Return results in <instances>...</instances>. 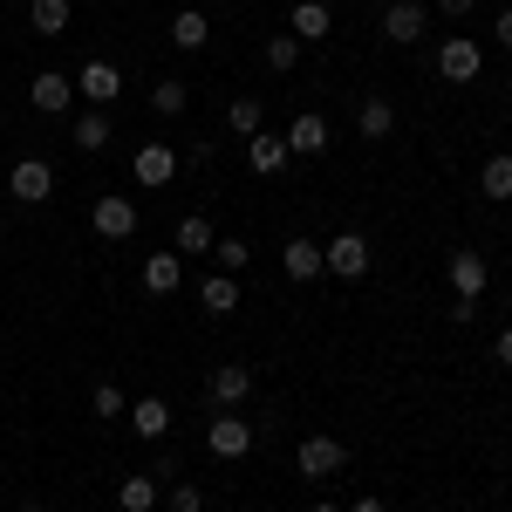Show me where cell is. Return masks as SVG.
Returning a JSON list of instances; mask_svg holds the SVG:
<instances>
[{"instance_id":"e0dca14e","label":"cell","mask_w":512,"mask_h":512,"mask_svg":"<svg viewBox=\"0 0 512 512\" xmlns=\"http://www.w3.org/2000/svg\"><path fill=\"white\" fill-rule=\"evenodd\" d=\"M198 308H205V315H233V308H239V280L212 267V274L198 280Z\"/></svg>"},{"instance_id":"e575fe53","label":"cell","mask_w":512,"mask_h":512,"mask_svg":"<svg viewBox=\"0 0 512 512\" xmlns=\"http://www.w3.org/2000/svg\"><path fill=\"white\" fill-rule=\"evenodd\" d=\"M492 41H499V48H512V7L499 14V21H492Z\"/></svg>"},{"instance_id":"d590c367","label":"cell","mask_w":512,"mask_h":512,"mask_svg":"<svg viewBox=\"0 0 512 512\" xmlns=\"http://www.w3.org/2000/svg\"><path fill=\"white\" fill-rule=\"evenodd\" d=\"M349 512H390V506H383V499H355Z\"/></svg>"},{"instance_id":"836d02e7","label":"cell","mask_w":512,"mask_h":512,"mask_svg":"<svg viewBox=\"0 0 512 512\" xmlns=\"http://www.w3.org/2000/svg\"><path fill=\"white\" fill-rule=\"evenodd\" d=\"M492 362H499V369H512V328H499V342H492Z\"/></svg>"},{"instance_id":"9a60e30c","label":"cell","mask_w":512,"mask_h":512,"mask_svg":"<svg viewBox=\"0 0 512 512\" xmlns=\"http://www.w3.org/2000/svg\"><path fill=\"white\" fill-rule=\"evenodd\" d=\"M246 164H253L260 178H280V171L294 164V151H287V137H274V130H260V137H246Z\"/></svg>"},{"instance_id":"3957f363","label":"cell","mask_w":512,"mask_h":512,"mask_svg":"<svg viewBox=\"0 0 512 512\" xmlns=\"http://www.w3.org/2000/svg\"><path fill=\"white\" fill-rule=\"evenodd\" d=\"M178 171H185V158H178L171 144H137V158H130V178H137L144 192H164Z\"/></svg>"},{"instance_id":"f1b7e54d","label":"cell","mask_w":512,"mask_h":512,"mask_svg":"<svg viewBox=\"0 0 512 512\" xmlns=\"http://www.w3.org/2000/svg\"><path fill=\"white\" fill-rule=\"evenodd\" d=\"M212 260H219V274H239V267L253 260V246H246L239 233H226V239H212Z\"/></svg>"},{"instance_id":"5bb4252c","label":"cell","mask_w":512,"mask_h":512,"mask_svg":"<svg viewBox=\"0 0 512 512\" xmlns=\"http://www.w3.org/2000/svg\"><path fill=\"white\" fill-rule=\"evenodd\" d=\"M287 151H294V158H321V151H328V117H321V110H301V117L287 123Z\"/></svg>"},{"instance_id":"8fae6325","label":"cell","mask_w":512,"mask_h":512,"mask_svg":"<svg viewBox=\"0 0 512 512\" xmlns=\"http://www.w3.org/2000/svg\"><path fill=\"white\" fill-rule=\"evenodd\" d=\"M205 396H212V410H239V403L253 396V369L219 362V369H212V383H205Z\"/></svg>"},{"instance_id":"9c48e42d","label":"cell","mask_w":512,"mask_h":512,"mask_svg":"<svg viewBox=\"0 0 512 512\" xmlns=\"http://www.w3.org/2000/svg\"><path fill=\"white\" fill-rule=\"evenodd\" d=\"M89 226H96L103 239H130V233H137V205L117 198V192H103L96 205H89Z\"/></svg>"},{"instance_id":"5b68a950","label":"cell","mask_w":512,"mask_h":512,"mask_svg":"<svg viewBox=\"0 0 512 512\" xmlns=\"http://www.w3.org/2000/svg\"><path fill=\"white\" fill-rule=\"evenodd\" d=\"M424 28H431V7L424 0H390L383 7V41H396V48L424 41Z\"/></svg>"},{"instance_id":"74e56055","label":"cell","mask_w":512,"mask_h":512,"mask_svg":"<svg viewBox=\"0 0 512 512\" xmlns=\"http://www.w3.org/2000/svg\"><path fill=\"white\" fill-rule=\"evenodd\" d=\"M21 512H48V506H21Z\"/></svg>"},{"instance_id":"7402d4cb","label":"cell","mask_w":512,"mask_h":512,"mask_svg":"<svg viewBox=\"0 0 512 512\" xmlns=\"http://www.w3.org/2000/svg\"><path fill=\"white\" fill-rule=\"evenodd\" d=\"M28 21H35V35H62L76 21V0H28Z\"/></svg>"},{"instance_id":"ba28073f","label":"cell","mask_w":512,"mask_h":512,"mask_svg":"<svg viewBox=\"0 0 512 512\" xmlns=\"http://www.w3.org/2000/svg\"><path fill=\"white\" fill-rule=\"evenodd\" d=\"M28 103H35L41 117H62V110L76 103V76H62V69H41V76L28 82Z\"/></svg>"},{"instance_id":"277c9868","label":"cell","mask_w":512,"mask_h":512,"mask_svg":"<svg viewBox=\"0 0 512 512\" xmlns=\"http://www.w3.org/2000/svg\"><path fill=\"white\" fill-rule=\"evenodd\" d=\"M294 465H301V478H335L349 465V444H342V437H301Z\"/></svg>"},{"instance_id":"cb8c5ba5","label":"cell","mask_w":512,"mask_h":512,"mask_svg":"<svg viewBox=\"0 0 512 512\" xmlns=\"http://www.w3.org/2000/svg\"><path fill=\"white\" fill-rule=\"evenodd\" d=\"M478 185H485V198H499V205H506V198H512V151H492L485 171H478Z\"/></svg>"},{"instance_id":"f546056e","label":"cell","mask_w":512,"mask_h":512,"mask_svg":"<svg viewBox=\"0 0 512 512\" xmlns=\"http://www.w3.org/2000/svg\"><path fill=\"white\" fill-rule=\"evenodd\" d=\"M260 55H267V69H274V76H287V69L301 62V41H294V35H274L267 48H260Z\"/></svg>"},{"instance_id":"1f68e13d","label":"cell","mask_w":512,"mask_h":512,"mask_svg":"<svg viewBox=\"0 0 512 512\" xmlns=\"http://www.w3.org/2000/svg\"><path fill=\"white\" fill-rule=\"evenodd\" d=\"M171 512H205V492H198V485H185V478H178V485H171Z\"/></svg>"},{"instance_id":"44dd1931","label":"cell","mask_w":512,"mask_h":512,"mask_svg":"<svg viewBox=\"0 0 512 512\" xmlns=\"http://www.w3.org/2000/svg\"><path fill=\"white\" fill-rule=\"evenodd\" d=\"M144 287H151V294H178V287H185V260H178V253H151V260H144Z\"/></svg>"},{"instance_id":"8d00e7d4","label":"cell","mask_w":512,"mask_h":512,"mask_svg":"<svg viewBox=\"0 0 512 512\" xmlns=\"http://www.w3.org/2000/svg\"><path fill=\"white\" fill-rule=\"evenodd\" d=\"M308 512H342V506H335V499H315V506H308Z\"/></svg>"},{"instance_id":"484cf974","label":"cell","mask_w":512,"mask_h":512,"mask_svg":"<svg viewBox=\"0 0 512 512\" xmlns=\"http://www.w3.org/2000/svg\"><path fill=\"white\" fill-rule=\"evenodd\" d=\"M185 103H192V89H185L178 76H158V89H151V110H158V117H185Z\"/></svg>"},{"instance_id":"4fadbf2b","label":"cell","mask_w":512,"mask_h":512,"mask_svg":"<svg viewBox=\"0 0 512 512\" xmlns=\"http://www.w3.org/2000/svg\"><path fill=\"white\" fill-rule=\"evenodd\" d=\"M444 274H451V294H458V301H478V294L492 287V267H485L478 253H451Z\"/></svg>"},{"instance_id":"d6a6232c","label":"cell","mask_w":512,"mask_h":512,"mask_svg":"<svg viewBox=\"0 0 512 512\" xmlns=\"http://www.w3.org/2000/svg\"><path fill=\"white\" fill-rule=\"evenodd\" d=\"M472 7H478V0H437V14H444V21H465Z\"/></svg>"},{"instance_id":"4316f807","label":"cell","mask_w":512,"mask_h":512,"mask_svg":"<svg viewBox=\"0 0 512 512\" xmlns=\"http://www.w3.org/2000/svg\"><path fill=\"white\" fill-rule=\"evenodd\" d=\"M226 123H233L239 137H260V123H267V103H260V96H233V110H226Z\"/></svg>"},{"instance_id":"6da1fadb","label":"cell","mask_w":512,"mask_h":512,"mask_svg":"<svg viewBox=\"0 0 512 512\" xmlns=\"http://www.w3.org/2000/svg\"><path fill=\"white\" fill-rule=\"evenodd\" d=\"M205 451H212L219 465H239V458L253 451V424H246L239 410H212V431H205Z\"/></svg>"},{"instance_id":"d6986e66","label":"cell","mask_w":512,"mask_h":512,"mask_svg":"<svg viewBox=\"0 0 512 512\" xmlns=\"http://www.w3.org/2000/svg\"><path fill=\"white\" fill-rule=\"evenodd\" d=\"M328 21H335V14H328V0H294V28H287V35L308 48V41L328 35Z\"/></svg>"},{"instance_id":"7c38bea8","label":"cell","mask_w":512,"mask_h":512,"mask_svg":"<svg viewBox=\"0 0 512 512\" xmlns=\"http://www.w3.org/2000/svg\"><path fill=\"white\" fill-rule=\"evenodd\" d=\"M7 192L21 198V205H41V198L55 192V164H48V158H21V164H14V178H7Z\"/></svg>"},{"instance_id":"7a4b0ae2","label":"cell","mask_w":512,"mask_h":512,"mask_svg":"<svg viewBox=\"0 0 512 512\" xmlns=\"http://www.w3.org/2000/svg\"><path fill=\"white\" fill-rule=\"evenodd\" d=\"M76 96L89 103V110H110V103L123 96V69H117V62H103V55L82 62V69H76Z\"/></svg>"},{"instance_id":"52a82bcc","label":"cell","mask_w":512,"mask_h":512,"mask_svg":"<svg viewBox=\"0 0 512 512\" xmlns=\"http://www.w3.org/2000/svg\"><path fill=\"white\" fill-rule=\"evenodd\" d=\"M478 69H485V48L465 35H451V41H437V76L444 82H472Z\"/></svg>"},{"instance_id":"30bf717a","label":"cell","mask_w":512,"mask_h":512,"mask_svg":"<svg viewBox=\"0 0 512 512\" xmlns=\"http://www.w3.org/2000/svg\"><path fill=\"white\" fill-rule=\"evenodd\" d=\"M280 274H287V280H321V274H328V260H321V239L294 233L287 246H280Z\"/></svg>"},{"instance_id":"4dcf8cb0","label":"cell","mask_w":512,"mask_h":512,"mask_svg":"<svg viewBox=\"0 0 512 512\" xmlns=\"http://www.w3.org/2000/svg\"><path fill=\"white\" fill-rule=\"evenodd\" d=\"M89 403H96V417H130V396H123L117 383H96V396H89Z\"/></svg>"},{"instance_id":"8992f818","label":"cell","mask_w":512,"mask_h":512,"mask_svg":"<svg viewBox=\"0 0 512 512\" xmlns=\"http://www.w3.org/2000/svg\"><path fill=\"white\" fill-rule=\"evenodd\" d=\"M321 260H328V274H335V280H362V274H369V239H362V233H335L328 246H321Z\"/></svg>"},{"instance_id":"ac0fdd59","label":"cell","mask_w":512,"mask_h":512,"mask_svg":"<svg viewBox=\"0 0 512 512\" xmlns=\"http://www.w3.org/2000/svg\"><path fill=\"white\" fill-rule=\"evenodd\" d=\"M158 499H164L158 472H130V478H123V485H117V506H123V512H151V506H158Z\"/></svg>"},{"instance_id":"ffe728a7","label":"cell","mask_w":512,"mask_h":512,"mask_svg":"<svg viewBox=\"0 0 512 512\" xmlns=\"http://www.w3.org/2000/svg\"><path fill=\"white\" fill-rule=\"evenodd\" d=\"M205 41H212V21H205L198 7H178V14H171V48L192 55V48H205Z\"/></svg>"},{"instance_id":"603a6c76","label":"cell","mask_w":512,"mask_h":512,"mask_svg":"<svg viewBox=\"0 0 512 512\" xmlns=\"http://www.w3.org/2000/svg\"><path fill=\"white\" fill-rule=\"evenodd\" d=\"M355 130H362V137H390V130H396L390 96H362V110H355Z\"/></svg>"},{"instance_id":"83f0119b","label":"cell","mask_w":512,"mask_h":512,"mask_svg":"<svg viewBox=\"0 0 512 512\" xmlns=\"http://www.w3.org/2000/svg\"><path fill=\"white\" fill-rule=\"evenodd\" d=\"M212 219H205V212H192V219H185V226H178V253H212Z\"/></svg>"},{"instance_id":"d4e9b609","label":"cell","mask_w":512,"mask_h":512,"mask_svg":"<svg viewBox=\"0 0 512 512\" xmlns=\"http://www.w3.org/2000/svg\"><path fill=\"white\" fill-rule=\"evenodd\" d=\"M69 137H76V151H103L110 144V110H82Z\"/></svg>"},{"instance_id":"2e32d148","label":"cell","mask_w":512,"mask_h":512,"mask_svg":"<svg viewBox=\"0 0 512 512\" xmlns=\"http://www.w3.org/2000/svg\"><path fill=\"white\" fill-rule=\"evenodd\" d=\"M130 431L151 437V444H164V437H171V403H164V396H144V403H130Z\"/></svg>"}]
</instances>
